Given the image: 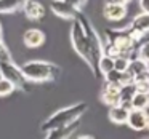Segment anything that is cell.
Listing matches in <instances>:
<instances>
[{"mask_svg":"<svg viewBox=\"0 0 149 139\" xmlns=\"http://www.w3.org/2000/svg\"><path fill=\"white\" fill-rule=\"evenodd\" d=\"M24 78L29 83H42V82H52L61 75V69L56 64L50 61H42V59H32L21 66Z\"/></svg>","mask_w":149,"mask_h":139,"instance_id":"obj_2","label":"cell"},{"mask_svg":"<svg viewBox=\"0 0 149 139\" xmlns=\"http://www.w3.org/2000/svg\"><path fill=\"white\" fill-rule=\"evenodd\" d=\"M128 113L130 110L125 109L123 106H114V107H109V120L116 125H125L127 123V118H128Z\"/></svg>","mask_w":149,"mask_h":139,"instance_id":"obj_16","label":"cell"},{"mask_svg":"<svg viewBox=\"0 0 149 139\" xmlns=\"http://www.w3.org/2000/svg\"><path fill=\"white\" fill-rule=\"evenodd\" d=\"M127 125L135 131H144L149 126V117L146 110H130Z\"/></svg>","mask_w":149,"mask_h":139,"instance_id":"obj_9","label":"cell"},{"mask_svg":"<svg viewBox=\"0 0 149 139\" xmlns=\"http://www.w3.org/2000/svg\"><path fill=\"white\" fill-rule=\"evenodd\" d=\"M103 16L107 21H122L127 16V7L122 5H104L103 8Z\"/></svg>","mask_w":149,"mask_h":139,"instance_id":"obj_15","label":"cell"},{"mask_svg":"<svg viewBox=\"0 0 149 139\" xmlns=\"http://www.w3.org/2000/svg\"><path fill=\"white\" fill-rule=\"evenodd\" d=\"M130 64V58L128 56H119V58L114 59V71L117 72H127Z\"/></svg>","mask_w":149,"mask_h":139,"instance_id":"obj_20","label":"cell"},{"mask_svg":"<svg viewBox=\"0 0 149 139\" xmlns=\"http://www.w3.org/2000/svg\"><path fill=\"white\" fill-rule=\"evenodd\" d=\"M132 0H106L107 5H122V7H127Z\"/></svg>","mask_w":149,"mask_h":139,"instance_id":"obj_24","label":"cell"},{"mask_svg":"<svg viewBox=\"0 0 149 139\" xmlns=\"http://www.w3.org/2000/svg\"><path fill=\"white\" fill-rule=\"evenodd\" d=\"M13 91H15V86L10 83V82L5 80V78H0V98L10 96Z\"/></svg>","mask_w":149,"mask_h":139,"instance_id":"obj_21","label":"cell"},{"mask_svg":"<svg viewBox=\"0 0 149 139\" xmlns=\"http://www.w3.org/2000/svg\"><path fill=\"white\" fill-rule=\"evenodd\" d=\"M0 78H2V74H0Z\"/></svg>","mask_w":149,"mask_h":139,"instance_id":"obj_28","label":"cell"},{"mask_svg":"<svg viewBox=\"0 0 149 139\" xmlns=\"http://www.w3.org/2000/svg\"><path fill=\"white\" fill-rule=\"evenodd\" d=\"M0 40H3V32H2V24H0Z\"/></svg>","mask_w":149,"mask_h":139,"instance_id":"obj_27","label":"cell"},{"mask_svg":"<svg viewBox=\"0 0 149 139\" xmlns=\"http://www.w3.org/2000/svg\"><path fill=\"white\" fill-rule=\"evenodd\" d=\"M149 104V94L148 93H135L130 101V107L132 110H146Z\"/></svg>","mask_w":149,"mask_h":139,"instance_id":"obj_18","label":"cell"},{"mask_svg":"<svg viewBox=\"0 0 149 139\" xmlns=\"http://www.w3.org/2000/svg\"><path fill=\"white\" fill-rule=\"evenodd\" d=\"M112 71H114V59H111V58H107V56L103 55L98 59V74L106 77V75Z\"/></svg>","mask_w":149,"mask_h":139,"instance_id":"obj_19","label":"cell"},{"mask_svg":"<svg viewBox=\"0 0 149 139\" xmlns=\"http://www.w3.org/2000/svg\"><path fill=\"white\" fill-rule=\"evenodd\" d=\"M23 13L31 21H42L45 16V7L37 0H27L23 5Z\"/></svg>","mask_w":149,"mask_h":139,"instance_id":"obj_11","label":"cell"},{"mask_svg":"<svg viewBox=\"0 0 149 139\" xmlns=\"http://www.w3.org/2000/svg\"><path fill=\"white\" fill-rule=\"evenodd\" d=\"M0 74H2V78L8 80L13 85L15 90H19V91H23V93H29L31 91V83L24 78L19 66L15 64L13 59H11V61H2L0 62Z\"/></svg>","mask_w":149,"mask_h":139,"instance_id":"obj_5","label":"cell"},{"mask_svg":"<svg viewBox=\"0 0 149 139\" xmlns=\"http://www.w3.org/2000/svg\"><path fill=\"white\" fill-rule=\"evenodd\" d=\"M50 10L53 11V15L61 19H68V21H74L77 18L79 13L82 11H77L75 8H72L71 5H68L63 0H52L50 2Z\"/></svg>","mask_w":149,"mask_h":139,"instance_id":"obj_8","label":"cell"},{"mask_svg":"<svg viewBox=\"0 0 149 139\" xmlns=\"http://www.w3.org/2000/svg\"><path fill=\"white\" fill-rule=\"evenodd\" d=\"M149 62L143 61V59H138V58H132L130 59V64H128V72L132 75L133 82L136 80H143V78H148V74H149Z\"/></svg>","mask_w":149,"mask_h":139,"instance_id":"obj_10","label":"cell"},{"mask_svg":"<svg viewBox=\"0 0 149 139\" xmlns=\"http://www.w3.org/2000/svg\"><path fill=\"white\" fill-rule=\"evenodd\" d=\"M100 99L103 104L109 107L119 106L120 102V88H117L116 85L107 83V82H103L101 85V91H100Z\"/></svg>","mask_w":149,"mask_h":139,"instance_id":"obj_7","label":"cell"},{"mask_svg":"<svg viewBox=\"0 0 149 139\" xmlns=\"http://www.w3.org/2000/svg\"><path fill=\"white\" fill-rule=\"evenodd\" d=\"M79 126H80V120H77V122L71 123V125H68V126H63V128L48 131L45 139H69V138H72V134L79 129Z\"/></svg>","mask_w":149,"mask_h":139,"instance_id":"obj_14","label":"cell"},{"mask_svg":"<svg viewBox=\"0 0 149 139\" xmlns=\"http://www.w3.org/2000/svg\"><path fill=\"white\" fill-rule=\"evenodd\" d=\"M75 139H95L93 136H90V134H82V136H77Z\"/></svg>","mask_w":149,"mask_h":139,"instance_id":"obj_26","label":"cell"},{"mask_svg":"<svg viewBox=\"0 0 149 139\" xmlns=\"http://www.w3.org/2000/svg\"><path fill=\"white\" fill-rule=\"evenodd\" d=\"M71 23H72V26H71V45H72V48H74V51L87 62V66L90 67L93 77L98 78V61L95 59L93 53H91V50H90V45H88V42H87L84 29H82V26H80L77 18H75L74 21H71Z\"/></svg>","mask_w":149,"mask_h":139,"instance_id":"obj_3","label":"cell"},{"mask_svg":"<svg viewBox=\"0 0 149 139\" xmlns=\"http://www.w3.org/2000/svg\"><path fill=\"white\" fill-rule=\"evenodd\" d=\"M87 109H88L87 102H84V101L71 104V106H68V107H63V109L56 110L55 113H52V115L40 125V131L48 133V131H53V129H58V128H63V126L71 125V123L80 120V117L87 112Z\"/></svg>","mask_w":149,"mask_h":139,"instance_id":"obj_1","label":"cell"},{"mask_svg":"<svg viewBox=\"0 0 149 139\" xmlns=\"http://www.w3.org/2000/svg\"><path fill=\"white\" fill-rule=\"evenodd\" d=\"M103 82L116 85L117 88H120V90L125 88V86L133 85V78H132V75H130L128 72H117V71H112V72H109L106 77H103Z\"/></svg>","mask_w":149,"mask_h":139,"instance_id":"obj_12","label":"cell"},{"mask_svg":"<svg viewBox=\"0 0 149 139\" xmlns=\"http://www.w3.org/2000/svg\"><path fill=\"white\" fill-rule=\"evenodd\" d=\"M2 61H11L10 50L7 48V45L3 43V40H0V62Z\"/></svg>","mask_w":149,"mask_h":139,"instance_id":"obj_22","label":"cell"},{"mask_svg":"<svg viewBox=\"0 0 149 139\" xmlns=\"http://www.w3.org/2000/svg\"><path fill=\"white\" fill-rule=\"evenodd\" d=\"M23 42L27 48H39L45 42V34L40 29H27L23 34Z\"/></svg>","mask_w":149,"mask_h":139,"instance_id":"obj_13","label":"cell"},{"mask_svg":"<svg viewBox=\"0 0 149 139\" xmlns=\"http://www.w3.org/2000/svg\"><path fill=\"white\" fill-rule=\"evenodd\" d=\"M63 2H66L68 5H71L72 8H75L77 11H82V8L87 5L88 0H63Z\"/></svg>","mask_w":149,"mask_h":139,"instance_id":"obj_23","label":"cell"},{"mask_svg":"<svg viewBox=\"0 0 149 139\" xmlns=\"http://www.w3.org/2000/svg\"><path fill=\"white\" fill-rule=\"evenodd\" d=\"M103 37H104L103 42H107L111 45H114L120 51V55L128 56V58H130V55H133L135 46L138 45V42L135 40V37L130 32L128 27H125V29H106Z\"/></svg>","mask_w":149,"mask_h":139,"instance_id":"obj_4","label":"cell"},{"mask_svg":"<svg viewBox=\"0 0 149 139\" xmlns=\"http://www.w3.org/2000/svg\"><path fill=\"white\" fill-rule=\"evenodd\" d=\"M27 0H0V15H8L21 10Z\"/></svg>","mask_w":149,"mask_h":139,"instance_id":"obj_17","label":"cell"},{"mask_svg":"<svg viewBox=\"0 0 149 139\" xmlns=\"http://www.w3.org/2000/svg\"><path fill=\"white\" fill-rule=\"evenodd\" d=\"M128 29L130 32L133 34L136 42H141L144 40V37L148 35L149 32V15L148 13H139L136 15L135 18L132 19V23L128 24Z\"/></svg>","mask_w":149,"mask_h":139,"instance_id":"obj_6","label":"cell"},{"mask_svg":"<svg viewBox=\"0 0 149 139\" xmlns=\"http://www.w3.org/2000/svg\"><path fill=\"white\" fill-rule=\"evenodd\" d=\"M139 7H141V13H148L149 15V0H139Z\"/></svg>","mask_w":149,"mask_h":139,"instance_id":"obj_25","label":"cell"}]
</instances>
